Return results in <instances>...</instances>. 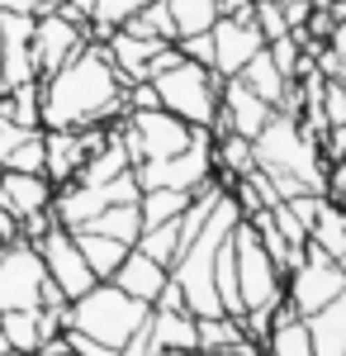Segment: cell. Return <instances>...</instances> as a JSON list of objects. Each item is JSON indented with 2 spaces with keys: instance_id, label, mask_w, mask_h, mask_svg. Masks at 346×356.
I'll use <instances>...</instances> for the list:
<instances>
[{
  "instance_id": "1",
  "label": "cell",
  "mask_w": 346,
  "mask_h": 356,
  "mask_svg": "<svg viewBox=\"0 0 346 356\" xmlns=\"http://www.w3.org/2000/svg\"><path fill=\"white\" fill-rule=\"evenodd\" d=\"M38 124L43 129H109L129 114V81L114 72L105 43H85L67 67L43 76Z\"/></svg>"
},
{
  "instance_id": "2",
  "label": "cell",
  "mask_w": 346,
  "mask_h": 356,
  "mask_svg": "<svg viewBox=\"0 0 346 356\" xmlns=\"http://www.w3.org/2000/svg\"><path fill=\"white\" fill-rule=\"evenodd\" d=\"M252 157H256V171H266V176H290L294 186L327 195V157H322L318 138L304 134L299 114H270L266 129L252 138Z\"/></svg>"
},
{
  "instance_id": "3",
  "label": "cell",
  "mask_w": 346,
  "mask_h": 356,
  "mask_svg": "<svg viewBox=\"0 0 346 356\" xmlns=\"http://www.w3.org/2000/svg\"><path fill=\"white\" fill-rule=\"evenodd\" d=\"M147 318H152V304L124 295L114 280H95L81 300L67 304V328H81L114 352H124L138 332H147Z\"/></svg>"
},
{
  "instance_id": "4",
  "label": "cell",
  "mask_w": 346,
  "mask_h": 356,
  "mask_svg": "<svg viewBox=\"0 0 346 356\" xmlns=\"http://www.w3.org/2000/svg\"><path fill=\"white\" fill-rule=\"evenodd\" d=\"M152 90H157V105L171 114H181L195 129H213L218 119V90H223V76L213 67H199V62H171L166 72L152 76Z\"/></svg>"
},
{
  "instance_id": "5",
  "label": "cell",
  "mask_w": 346,
  "mask_h": 356,
  "mask_svg": "<svg viewBox=\"0 0 346 356\" xmlns=\"http://www.w3.org/2000/svg\"><path fill=\"white\" fill-rule=\"evenodd\" d=\"M233 261H238V295H242V309L252 314V309H280L285 304V271L275 266V257H270L261 238H256V228L247 219H238L233 228Z\"/></svg>"
},
{
  "instance_id": "6",
  "label": "cell",
  "mask_w": 346,
  "mask_h": 356,
  "mask_svg": "<svg viewBox=\"0 0 346 356\" xmlns=\"http://www.w3.org/2000/svg\"><path fill=\"white\" fill-rule=\"evenodd\" d=\"M114 129L124 138V147L133 152V166L138 162H157V157H176V152H186L190 143H195V124H186L181 114L161 110H129L124 119H114Z\"/></svg>"
},
{
  "instance_id": "7",
  "label": "cell",
  "mask_w": 346,
  "mask_h": 356,
  "mask_svg": "<svg viewBox=\"0 0 346 356\" xmlns=\"http://www.w3.org/2000/svg\"><path fill=\"white\" fill-rule=\"evenodd\" d=\"M337 295H346V266H337L327 252H318L313 243H304L299 266L285 275V304L294 314H318L322 304H332Z\"/></svg>"
},
{
  "instance_id": "8",
  "label": "cell",
  "mask_w": 346,
  "mask_h": 356,
  "mask_svg": "<svg viewBox=\"0 0 346 356\" xmlns=\"http://www.w3.org/2000/svg\"><path fill=\"white\" fill-rule=\"evenodd\" d=\"M138 186L142 191H157V186H171V191H199L213 176V134L209 129H195V143L176 157H157V162H138L133 166Z\"/></svg>"
},
{
  "instance_id": "9",
  "label": "cell",
  "mask_w": 346,
  "mask_h": 356,
  "mask_svg": "<svg viewBox=\"0 0 346 356\" xmlns=\"http://www.w3.org/2000/svg\"><path fill=\"white\" fill-rule=\"evenodd\" d=\"M43 285H48V271H43L38 247L24 238L0 247V314L5 309H38Z\"/></svg>"
},
{
  "instance_id": "10",
  "label": "cell",
  "mask_w": 346,
  "mask_h": 356,
  "mask_svg": "<svg viewBox=\"0 0 346 356\" xmlns=\"http://www.w3.org/2000/svg\"><path fill=\"white\" fill-rule=\"evenodd\" d=\"M85 29L90 24H81L72 15H62V10H43V15L33 19V67H38V81L53 76L57 67H67V62L90 43Z\"/></svg>"
},
{
  "instance_id": "11",
  "label": "cell",
  "mask_w": 346,
  "mask_h": 356,
  "mask_svg": "<svg viewBox=\"0 0 346 356\" xmlns=\"http://www.w3.org/2000/svg\"><path fill=\"white\" fill-rule=\"evenodd\" d=\"M33 247H38V257H43V271H48V280H53L67 300H81V295L95 285V271L85 266V257H81V247H76V238H72V228L53 223V228H48V233H43Z\"/></svg>"
},
{
  "instance_id": "12",
  "label": "cell",
  "mask_w": 346,
  "mask_h": 356,
  "mask_svg": "<svg viewBox=\"0 0 346 356\" xmlns=\"http://www.w3.org/2000/svg\"><path fill=\"white\" fill-rule=\"evenodd\" d=\"M109 138V129H43V176L53 186L76 181L85 157Z\"/></svg>"
},
{
  "instance_id": "13",
  "label": "cell",
  "mask_w": 346,
  "mask_h": 356,
  "mask_svg": "<svg viewBox=\"0 0 346 356\" xmlns=\"http://www.w3.org/2000/svg\"><path fill=\"white\" fill-rule=\"evenodd\" d=\"M275 114V105H266L242 76H223V90H218V119H213V138L223 134H242V138H256L266 129V119Z\"/></svg>"
},
{
  "instance_id": "14",
  "label": "cell",
  "mask_w": 346,
  "mask_h": 356,
  "mask_svg": "<svg viewBox=\"0 0 346 356\" xmlns=\"http://www.w3.org/2000/svg\"><path fill=\"white\" fill-rule=\"evenodd\" d=\"M209 33H213V72L218 76H238L242 67L266 48L252 15H218V24Z\"/></svg>"
},
{
  "instance_id": "15",
  "label": "cell",
  "mask_w": 346,
  "mask_h": 356,
  "mask_svg": "<svg viewBox=\"0 0 346 356\" xmlns=\"http://www.w3.org/2000/svg\"><path fill=\"white\" fill-rule=\"evenodd\" d=\"M53 195H57V186L43 171H0V209L15 223L33 219V214H48Z\"/></svg>"
},
{
  "instance_id": "16",
  "label": "cell",
  "mask_w": 346,
  "mask_h": 356,
  "mask_svg": "<svg viewBox=\"0 0 346 356\" xmlns=\"http://www.w3.org/2000/svg\"><path fill=\"white\" fill-rule=\"evenodd\" d=\"M166 48V38H142V33H129V29H114L105 38V53L114 62V72L124 76V81H147V72H152V57Z\"/></svg>"
},
{
  "instance_id": "17",
  "label": "cell",
  "mask_w": 346,
  "mask_h": 356,
  "mask_svg": "<svg viewBox=\"0 0 346 356\" xmlns=\"http://www.w3.org/2000/svg\"><path fill=\"white\" fill-rule=\"evenodd\" d=\"M124 295H133V300L142 304H157L161 290H166V280H171V266H161V261H152L147 252H138V247H129V257L119 261V271L109 275Z\"/></svg>"
},
{
  "instance_id": "18",
  "label": "cell",
  "mask_w": 346,
  "mask_h": 356,
  "mask_svg": "<svg viewBox=\"0 0 346 356\" xmlns=\"http://www.w3.org/2000/svg\"><path fill=\"white\" fill-rule=\"evenodd\" d=\"M147 342L152 352H199V318L190 309H152Z\"/></svg>"
},
{
  "instance_id": "19",
  "label": "cell",
  "mask_w": 346,
  "mask_h": 356,
  "mask_svg": "<svg viewBox=\"0 0 346 356\" xmlns=\"http://www.w3.org/2000/svg\"><path fill=\"white\" fill-rule=\"evenodd\" d=\"M261 356H313V337H308L304 314H294L290 304H280L275 318H270L266 342H261Z\"/></svg>"
},
{
  "instance_id": "20",
  "label": "cell",
  "mask_w": 346,
  "mask_h": 356,
  "mask_svg": "<svg viewBox=\"0 0 346 356\" xmlns=\"http://www.w3.org/2000/svg\"><path fill=\"white\" fill-rule=\"evenodd\" d=\"M304 323H308V337H313V356H346V295L322 304Z\"/></svg>"
},
{
  "instance_id": "21",
  "label": "cell",
  "mask_w": 346,
  "mask_h": 356,
  "mask_svg": "<svg viewBox=\"0 0 346 356\" xmlns=\"http://www.w3.org/2000/svg\"><path fill=\"white\" fill-rule=\"evenodd\" d=\"M72 238H76L85 266L95 271V280H109V275L119 271V261L129 257V243H119L109 233H95V228H72Z\"/></svg>"
},
{
  "instance_id": "22",
  "label": "cell",
  "mask_w": 346,
  "mask_h": 356,
  "mask_svg": "<svg viewBox=\"0 0 346 356\" xmlns=\"http://www.w3.org/2000/svg\"><path fill=\"white\" fill-rule=\"evenodd\" d=\"M308 243L318 247V252H327L337 266H346V209L342 204L322 200L318 219H313V228H308Z\"/></svg>"
},
{
  "instance_id": "23",
  "label": "cell",
  "mask_w": 346,
  "mask_h": 356,
  "mask_svg": "<svg viewBox=\"0 0 346 356\" xmlns=\"http://www.w3.org/2000/svg\"><path fill=\"white\" fill-rule=\"evenodd\" d=\"M238 76H242L247 86H252V90H256V95L266 100V105H275V110H280V100H285V90H290V76H285V72L275 67V57H270L266 48L252 57V62L242 67Z\"/></svg>"
},
{
  "instance_id": "24",
  "label": "cell",
  "mask_w": 346,
  "mask_h": 356,
  "mask_svg": "<svg viewBox=\"0 0 346 356\" xmlns=\"http://www.w3.org/2000/svg\"><path fill=\"white\" fill-rule=\"evenodd\" d=\"M233 347H256L247 328H242V318L233 314H213V318H199V352H233Z\"/></svg>"
},
{
  "instance_id": "25",
  "label": "cell",
  "mask_w": 346,
  "mask_h": 356,
  "mask_svg": "<svg viewBox=\"0 0 346 356\" xmlns=\"http://www.w3.org/2000/svg\"><path fill=\"white\" fill-rule=\"evenodd\" d=\"M190 191H171V186H157V191H142L138 195V214H142V228H152V223H171L181 219L190 209Z\"/></svg>"
},
{
  "instance_id": "26",
  "label": "cell",
  "mask_w": 346,
  "mask_h": 356,
  "mask_svg": "<svg viewBox=\"0 0 346 356\" xmlns=\"http://www.w3.org/2000/svg\"><path fill=\"white\" fill-rule=\"evenodd\" d=\"M0 328H5V342H10V352L33 356V352H38V342H43V328H38V309H5V314H0Z\"/></svg>"
},
{
  "instance_id": "27",
  "label": "cell",
  "mask_w": 346,
  "mask_h": 356,
  "mask_svg": "<svg viewBox=\"0 0 346 356\" xmlns=\"http://www.w3.org/2000/svg\"><path fill=\"white\" fill-rule=\"evenodd\" d=\"M171 19H176V38L190 33H209L218 24V0H166Z\"/></svg>"
},
{
  "instance_id": "28",
  "label": "cell",
  "mask_w": 346,
  "mask_h": 356,
  "mask_svg": "<svg viewBox=\"0 0 346 356\" xmlns=\"http://www.w3.org/2000/svg\"><path fill=\"white\" fill-rule=\"evenodd\" d=\"M81 228H95V233H109V238H119V243H138V233H142V214H138V200L133 204H109L105 214H95L90 223H81Z\"/></svg>"
},
{
  "instance_id": "29",
  "label": "cell",
  "mask_w": 346,
  "mask_h": 356,
  "mask_svg": "<svg viewBox=\"0 0 346 356\" xmlns=\"http://www.w3.org/2000/svg\"><path fill=\"white\" fill-rule=\"evenodd\" d=\"M133 247H138V252H147L152 261H161V266H171V261L181 257V219H171V223H152V228H142Z\"/></svg>"
},
{
  "instance_id": "30",
  "label": "cell",
  "mask_w": 346,
  "mask_h": 356,
  "mask_svg": "<svg viewBox=\"0 0 346 356\" xmlns=\"http://www.w3.org/2000/svg\"><path fill=\"white\" fill-rule=\"evenodd\" d=\"M142 5H147V0H95V10H90V29H85V33H90L95 43H105L109 33L124 24V19H133Z\"/></svg>"
},
{
  "instance_id": "31",
  "label": "cell",
  "mask_w": 346,
  "mask_h": 356,
  "mask_svg": "<svg viewBox=\"0 0 346 356\" xmlns=\"http://www.w3.org/2000/svg\"><path fill=\"white\" fill-rule=\"evenodd\" d=\"M252 19H256V29H261V38H266V43H275V38L294 33L290 19H285V10H280L275 0H252Z\"/></svg>"
},
{
  "instance_id": "32",
  "label": "cell",
  "mask_w": 346,
  "mask_h": 356,
  "mask_svg": "<svg viewBox=\"0 0 346 356\" xmlns=\"http://www.w3.org/2000/svg\"><path fill=\"white\" fill-rule=\"evenodd\" d=\"M0 171H43V134H33L28 143H19V147L0 162Z\"/></svg>"
},
{
  "instance_id": "33",
  "label": "cell",
  "mask_w": 346,
  "mask_h": 356,
  "mask_svg": "<svg viewBox=\"0 0 346 356\" xmlns=\"http://www.w3.org/2000/svg\"><path fill=\"white\" fill-rule=\"evenodd\" d=\"M322 114H327V124H346V81L337 76L322 81Z\"/></svg>"
},
{
  "instance_id": "34",
  "label": "cell",
  "mask_w": 346,
  "mask_h": 356,
  "mask_svg": "<svg viewBox=\"0 0 346 356\" xmlns=\"http://www.w3.org/2000/svg\"><path fill=\"white\" fill-rule=\"evenodd\" d=\"M181 57L199 62V67H213V33H190V38H176Z\"/></svg>"
},
{
  "instance_id": "35",
  "label": "cell",
  "mask_w": 346,
  "mask_h": 356,
  "mask_svg": "<svg viewBox=\"0 0 346 356\" xmlns=\"http://www.w3.org/2000/svg\"><path fill=\"white\" fill-rule=\"evenodd\" d=\"M67 347L76 356H119L114 347H105V342H95V337H85L81 328H67Z\"/></svg>"
},
{
  "instance_id": "36",
  "label": "cell",
  "mask_w": 346,
  "mask_h": 356,
  "mask_svg": "<svg viewBox=\"0 0 346 356\" xmlns=\"http://www.w3.org/2000/svg\"><path fill=\"white\" fill-rule=\"evenodd\" d=\"M322 157H327V162H342L346 157V124H332V129H327V134H322Z\"/></svg>"
},
{
  "instance_id": "37",
  "label": "cell",
  "mask_w": 346,
  "mask_h": 356,
  "mask_svg": "<svg viewBox=\"0 0 346 356\" xmlns=\"http://www.w3.org/2000/svg\"><path fill=\"white\" fill-rule=\"evenodd\" d=\"M0 10H19V15H43V0H0Z\"/></svg>"
},
{
  "instance_id": "38",
  "label": "cell",
  "mask_w": 346,
  "mask_h": 356,
  "mask_svg": "<svg viewBox=\"0 0 346 356\" xmlns=\"http://www.w3.org/2000/svg\"><path fill=\"white\" fill-rule=\"evenodd\" d=\"M15 238H19V223H15L10 214H5V209H0V247H5V243H15Z\"/></svg>"
},
{
  "instance_id": "39",
  "label": "cell",
  "mask_w": 346,
  "mask_h": 356,
  "mask_svg": "<svg viewBox=\"0 0 346 356\" xmlns=\"http://www.w3.org/2000/svg\"><path fill=\"white\" fill-rule=\"evenodd\" d=\"M218 15H252V0H218Z\"/></svg>"
},
{
  "instance_id": "40",
  "label": "cell",
  "mask_w": 346,
  "mask_h": 356,
  "mask_svg": "<svg viewBox=\"0 0 346 356\" xmlns=\"http://www.w3.org/2000/svg\"><path fill=\"white\" fill-rule=\"evenodd\" d=\"M199 356H261V347H242V352L238 347H233V352H199Z\"/></svg>"
},
{
  "instance_id": "41",
  "label": "cell",
  "mask_w": 346,
  "mask_h": 356,
  "mask_svg": "<svg viewBox=\"0 0 346 356\" xmlns=\"http://www.w3.org/2000/svg\"><path fill=\"white\" fill-rule=\"evenodd\" d=\"M62 5H67V0H43V10H62Z\"/></svg>"
},
{
  "instance_id": "42",
  "label": "cell",
  "mask_w": 346,
  "mask_h": 356,
  "mask_svg": "<svg viewBox=\"0 0 346 356\" xmlns=\"http://www.w3.org/2000/svg\"><path fill=\"white\" fill-rule=\"evenodd\" d=\"M0 352H10V342H5V328H0Z\"/></svg>"
},
{
  "instance_id": "43",
  "label": "cell",
  "mask_w": 346,
  "mask_h": 356,
  "mask_svg": "<svg viewBox=\"0 0 346 356\" xmlns=\"http://www.w3.org/2000/svg\"><path fill=\"white\" fill-rule=\"evenodd\" d=\"M171 356H199V352H171Z\"/></svg>"
},
{
  "instance_id": "44",
  "label": "cell",
  "mask_w": 346,
  "mask_h": 356,
  "mask_svg": "<svg viewBox=\"0 0 346 356\" xmlns=\"http://www.w3.org/2000/svg\"><path fill=\"white\" fill-rule=\"evenodd\" d=\"M0 356H24V352H0Z\"/></svg>"
},
{
  "instance_id": "45",
  "label": "cell",
  "mask_w": 346,
  "mask_h": 356,
  "mask_svg": "<svg viewBox=\"0 0 346 356\" xmlns=\"http://www.w3.org/2000/svg\"><path fill=\"white\" fill-rule=\"evenodd\" d=\"M147 356H171V352H147Z\"/></svg>"
},
{
  "instance_id": "46",
  "label": "cell",
  "mask_w": 346,
  "mask_h": 356,
  "mask_svg": "<svg viewBox=\"0 0 346 356\" xmlns=\"http://www.w3.org/2000/svg\"><path fill=\"white\" fill-rule=\"evenodd\" d=\"M0 95H5V81H0Z\"/></svg>"
},
{
  "instance_id": "47",
  "label": "cell",
  "mask_w": 346,
  "mask_h": 356,
  "mask_svg": "<svg viewBox=\"0 0 346 356\" xmlns=\"http://www.w3.org/2000/svg\"><path fill=\"white\" fill-rule=\"evenodd\" d=\"M62 356H76V352H62Z\"/></svg>"
}]
</instances>
